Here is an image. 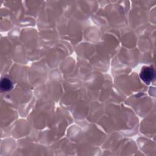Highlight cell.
Wrapping results in <instances>:
<instances>
[{
  "label": "cell",
  "instance_id": "cell-2",
  "mask_svg": "<svg viewBox=\"0 0 156 156\" xmlns=\"http://www.w3.org/2000/svg\"><path fill=\"white\" fill-rule=\"evenodd\" d=\"M0 87L2 91H6L10 90L13 88V84L10 80L7 78H4L1 81Z\"/></svg>",
  "mask_w": 156,
  "mask_h": 156
},
{
  "label": "cell",
  "instance_id": "cell-1",
  "mask_svg": "<svg viewBox=\"0 0 156 156\" xmlns=\"http://www.w3.org/2000/svg\"><path fill=\"white\" fill-rule=\"evenodd\" d=\"M140 77L146 83H149L155 77L154 69L147 66L143 67L140 73Z\"/></svg>",
  "mask_w": 156,
  "mask_h": 156
}]
</instances>
